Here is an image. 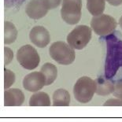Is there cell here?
<instances>
[{
  "mask_svg": "<svg viewBox=\"0 0 122 122\" xmlns=\"http://www.w3.org/2000/svg\"><path fill=\"white\" fill-rule=\"evenodd\" d=\"M25 95L17 88L6 89L4 92L5 106H20L24 103Z\"/></svg>",
  "mask_w": 122,
  "mask_h": 122,
  "instance_id": "cell-11",
  "label": "cell"
},
{
  "mask_svg": "<svg viewBox=\"0 0 122 122\" xmlns=\"http://www.w3.org/2000/svg\"><path fill=\"white\" fill-rule=\"evenodd\" d=\"M30 106H50L51 100L45 92H37L32 95L29 100Z\"/></svg>",
  "mask_w": 122,
  "mask_h": 122,
  "instance_id": "cell-15",
  "label": "cell"
},
{
  "mask_svg": "<svg viewBox=\"0 0 122 122\" xmlns=\"http://www.w3.org/2000/svg\"><path fill=\"white\" fill-rule=\"evenodd\" d=\"M96 81V94L100 96L109 95L110 93L114 92L115 86L111 81L104 79L103 77H99Z\"/></svg>",
  "mask_w": 122,
  "mask_h": 122,
  "instance_id": "cell-12",
  "label": "cell"
},
{
  "mask_svg": "<svg viewBox=\"0 0 122 122\" xmlns=\"http://www.w3.org/2000/svg\"><path fill=\"white\" fill-rule=\"evenodd\" d=\"M70 103V95L68 91L58 89L53 95L54 106H69Z\"/></svg>",
  "mask_w": 122,
  "mask_h": 122,
  "instance_id": "cell-13",
  "label": "cell"
},
{
  "mask_svg": "<svg viewBox=\"0 0 122 122\" xmlns=\"http://www.w3.org/2000/svg\"><path fill=\"white\" fill-rule=\"evenodd\" d=\"M17 59L23 68L28 70L35 69L40 62L37 51L31 45L21 46L17 53Z\"/></svg>",
  "mask_w": 122,
  "mask_h": 122,
  "instance_id": "cell-6",
  "label": "cell"
},
{
  "mask_svg": "<svg viewBox=\"0 0 122 122\" xmlns=\"http://www.w3.org/2000/svg\"><path fill=\"white\" fill-rule=\"evenodd\" d=\"M119 25H120V26H121V28H122V16L121 17V18H120V20H119Z\"/></svg>",
  "mask_w": 122,
  "mask_h": 122,
  "instance_id": "cell-25",
  "label": "cell"
},
{
  "mask_svg": "<svg viewBox=\"0 0 122 122\" xmlns=\"http://www.w3.org/2000/svg\"><path fill=\"white\" fill-rule=\"evenodd\" d=\"M48 10L44 6L42 0H30L25 7V13L32 19L39 20L47 14Z\"/></svg>",
  "mask_w": 122,
  "mask_h": 122,
  "instance_id": "cell-10",
  "label": "cell"
},
{
  "mask_svg": "<svg viewBox=\"0 0 122 122\" xmlns=\"http://www.w3.org/2000/svg\"><path fill=\"white\" fill-rule=\"evenodd\" d=\"M106 57L105 62V77L110 79L122 67V40L114 34L106 37Z\"/></svg>",
  "mask_w": 122,
  "mask_h": 122,
  "instance_id": "cell-1",
  "label": "cell"
},
{
  "mask_svg": "<svg viewBox=\"0 0 122 122\" xmlns=\"http://www.w3.org/2000/svg\"><path fill=\"white\" fill-rule=\"evenodd\" d=\"M92 28L87 25H77L67 36V42L72 48L82 50L92 40Z\"/></svg>",
  "mask_w": 122,
  "mask_h": 122,
  "instance_id": "cell-4",
  "label": "cell"
},
{
  "mask_svg": "<svg viewBox=\"0 0 122 122\" xmlns=\"http://www.w3.org/2000/svg\"><path fill=\"white\" fill-rule=\"evenodd\" d=\"M106 7V0H87V8L93 16L102 14Z\"/></svg>",
  "mask_w": 122,
  "mask_h": 122,
  "instance_id": "cell-16",
  "label": "cell"
},
{
  "mask_svg": "<svg viewBox=\"0 0 122 122\" xmlns=\"http://www.w3.org/2000/svg\"><path fill=\"white\" fill-rule=\"evenodd\" d=\"M40 72L46 77V85L52 84L58 76V69L54 64H51L50 62L45 63L41 68Z\"/></svg>",
  "mask_w": 122,
  "mask_h": 122,
  "instance_id": "cell-14",
  "label": "cell"
},
{
  "mask_svg": "<svg viewBox=\"0 0 122 122\" xmlns=\"http://www.w3.org/2000/svg\"><path fill=\"white\" fill-rule=\"evenodd\" d=\"M24 2L25 0H5V6L10 9L19 8Z\"/></svg>",
  "mask_w": 122,
  "mask_h": 122,
  "instance_id": "cell-20",
  "label": "cell"
},
{
  "mask_svg": "<svg viewBox=\"0 0 122 122\" xmlns=\"http://www.w3.org/2000/svg\"><path fill=\"white\" fill-rule=\"evenodd\" d=\"M46 85V77L41 72H33L25 76L23 86L26 91L36 92Z\"/></svg>",
  "mask_w": 122,
  "mask_h": 122,
  "instance_id": "cell-8",
  "label": "cell"
},
{
  "mask_svg": "<svg viewBox=\"0 0 122 122\" xmlns=\"http://www.w3.org/2000/svg\"><path fill=\"white\" fill-rule=\"evenodd\" d=\"M105 106H122V100L120 98H117V99H109L107 102H106L105 104Z\"/></svg>",
  "mask_w": 122,
  "mask_h": 122,
  "instance_id": "cell-23",
  "label": "cell"
},
{
  "mask_svg": "<svg viewBox=\"0 0 122 122\" xmlns=\"http://www.w3.org/2000/svg\"><path fill=\"white\" fill-rule=\"evenodd\" d=\"M13 58H14V53L11 49H10L8 47H5L4 48V62H5V66L9 65L10 62L12 61Z\"/></svg>",
  "mask_w": 122,
  "mask_h": 122,
  "instance_id": "cell-21",
  "label": "cell"
},
{
  "mask_svg": "<svg viewBox=\"0 0 122 122\" xmlns=\"http://www.w3.org/2000/svg\"><path fill=\"white\" fill-rule=\"evenodd\" d=\"M49 53L51 58L58 62L59 65L72 64L75 60V51L73 48L63 41H58L51 44L49 49Z\"/></svg>",
  "mask_w": 122,
  "mask_h": 122,
  "instance_id": "cell-3",
  "label": "cell"
},
{
  "mask_svg": "<svg viewBox=\"0 0 122 122\" xmlns=\"http://www.w3.org/2000/svg\"><path fill=\"white\" fill-rule=\"evenodd\" d=\"M109 4L112 5L113 6H118L122 4V0H106Z\"/></svg>",
  "mask_w": 122,
  "mask_h": 122,
  "instance_id": "cell-24",
  "label": "cell"
},
{
  "mask_svg": "<svg viewBox=\"0 0 122 122\" xmlns=\"http://www.w3.org/2000/svg\"><path fill=\"white\" fill-rule=\"evenodd\" d=\"M113 95L115 96L117 98H120L122 100V80H118L115 84V88Z\"/></svg>",
  "mask_w": 122,
  "mask_h": 122,
  "instance_id": "cell-22",
  "label": "cell"
},
{
  "mask_svg": "<svg viewBox=\"0 0 122 122\" xmlns=\"http://www.w3.org/2000/svg\"><path fill=\"white\" fill-rule=\"evenodd\" d=\"M44 6L47 10L55 9L61 4L62 0H42Z\"/></svg>",
  "mask_w": 122,
  "mask_h": 122,
  "instance_id": "cell-19",
  "label": "cell"
},
{
  "mask_svg": "<svg viewBox=\"0 0 122 122\" xmlns=\"http://www.w3.org/2000/svg\"><path fill=\"white\" fill-rule=\"evenodd\" d=\"M82 0H62L61 18L69 25H76L81 18Z\"/></svg>",
  "mask_w": 122,
  "mask_h": 122,
  "instance_id": "cell-5",
  "label": "cell"
},
{
  "mask_svg": "<svg viewBox=\"0 0 122 122\" xmlns=\"http://www.w3.org/2000/svg\"><path fill=\"white\" fill-rule=\"evenodd\" d=\"M15 81L14 72L10 71V69H4V89L6 90L14 84Z\"/></svg>",
  "mask_w": 122,
  "mask_h": 122,
  "instance_id": "cell-18",
  "label": "cell"
},
{
  "mask_svg": "<svg viewBox=\"0 0 122 122\" xmlns=\"http://www.w3.org/2000/svg\"><path fill=\"white\" fill-rule=\"evenodd\" d=\"M29 37L31 41L40 48L46 46L51 40L50 33L43 26H35L32 28L30 32Z\"/></svg>",
  "mask_w": 122,
  "mask_h": 122,
  "instance_id": "cell-9",
  "label": "cell"
},
{
  "mask_svg": "<svg viewBox=\"0 0 122 122\" xmlns=\"http://www.w3.org/2000/svg\"><path fill=\"white\" fill-rule=\"evenodd\" d=\"M117 21L108 14L94 16L91 21V26L96 35L105 36L111 34L117 28Z\"/></svg>",
  "mask_w": 122,
  "mask_h": 122,
  "instance_id": "cell-7",
  "label": "cell"
},
{
  "mask_svg": "<svg viewBox=\"0 0 122 122\" xmlns=\"http://www.w3.org/2000/svg\"><path fill=\"white\" fill-rule=\"evenodd\" d=\"M17 30L13 23L5 21L4 24V43L11 44L17 40Z\"/></svg>",
  "mask_w": 122,
  "mask_h": 122,
  "instance_id": "cell-17",
  "label": "cell"
},
{
  "mask_svg": "<svg viewBox=\"0 0 122 122\" xmlns=\"http://www.w3.org/2000/svg\"><path fill=\"white\" fill-rule=\"evenodd\" d=\"M96 92V81L88 76H82L74 85L75 98L81 103H87L92 99Z\"/></svg>",
  "mask_w": 122,
  "mask_h": 122,
  "instance_id": "cell-2",
  "label": "cell"
}]
</instances>
